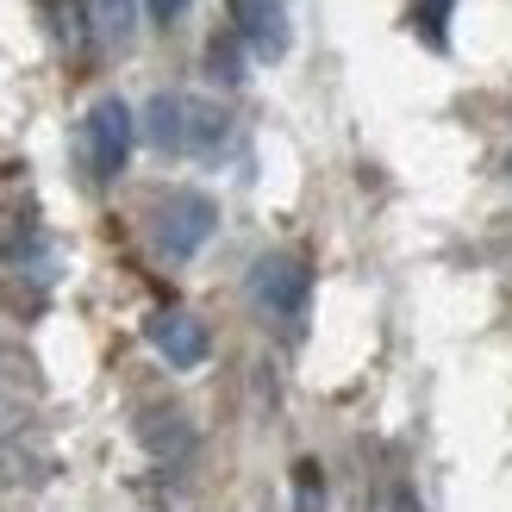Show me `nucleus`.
I'll use <instances>...</instances> for the list:
<instances>
[{
	"label": "nucleus",
	"instance_id": "7ed1b4c3",
	"mask_svg": "<svg viewBox=\"0 0 512 512\" xmlns=\"http://www.w3.org/2000/svg\"><path fill=\"white\" fill-rule=\"evenodd\" d=\"M250 294L269 319L300 325L306 300H313V269H306L294 250H269V256H256V269H250Z\"/></svg>",
	"mask_w": 512,
	"mask_h": 512
},
{
	"label": "nucleus",
	"instance_id": "9d476101",
	"mask_svg": "<svg viewBox=\"0 0 512 512\" xmlns=\"http://www.w3.org/2000/svg\"><path fill=\"white\" fill-rule=\"evenodd\" d=\"M144 7H150V19H157V25H175V19L188 13V0H144Z\"/></svg>",
	"mask_w": 512,
	"mask_h": 512
},
{
	"label": "nucleus",
	"instance_id": "6e6552de",
	"mask_svg": "<svg viewBox=\"0 0 512 512\" xmlns=\"http://www.w3.org/2000/svg\"><path fill=\"white\" fill-rule=\"evenodd\" d=\"M294 506L300 512H325V475H319V463H300L294 469Z\"/></svg>",
	"mask_w": 512,
	"mask_h": 512
},
{
	"label": "nucleus",
	"instance_id": "423d86ee",
	"mask_svg": "<svg viewBox=\"0 0 512 512\" xmlns=\"http://www.w3.org/2000/svg\"><path fill=\"white\" fill-rule=\"evenodd\" d=\"M225 19H232V38L250 50L256 63H281L288 57V13L281 0H225Z\"/></svg>",
	"mask_w": 512,
	"mask_h": 512
},
{
	"label": "nucleus",
	"instance_id": "20e7f679",
	"mask_svg": "<svg viewBox=\"0 0 512 512\" xmlns=\"http://www.w3.org/2000/svg\"><path fill=\"white\" fill-rule=\"evenodd\" d=\"M213 232H219V207H213L200 188L163 194V207H157V250L169 256V263H188V256H200Z\"/></svg>",
	"mask_w": 512,
	"mask_h": 512
},
{
	"label": "nucleus",
	"instance_id": "f257e3e1",
	"mask_svg": "<svg viewBox=\"0 0 512 512\" xmlns=\"http://www.w3.org/2000/svg\"><path fill=\"white\" fill-rule=\"evenodd\" d=\"M144 138L157 150H175V157H219L225 138H232V119L200 94H150Z\"/></svg>",
	"mask_w": 512,
	"mask_h": 512
},
{
	"label": "nucleus",
	"instance_id": "39448f33",
	"mask_svg": "<svg viewBox=\"0 0 512 512\" xmlns=\"http://www.w3.org/2000/svg\"><path fill=\"white\" fill-rule=\"evenodd\" d=\"M144 338H150V350H157L169 369H200L213 356L207 325H200L188 306H157V313L144 319Z\"/></svg>",
	"mask_w": 512,
	"mask_h": 512
},
{
	"label": "nucleus",
	"instance_id": "1a4fd4ad",
	"mask_svg": "<svg viewBox=\"0 0 512 512\" xmlns=\"http://www.w3.org/2000/svg\"><path fill=\"white\" fill-rule=\"evenodd\" d=\"M444 13H450V0H419V32H425V44H450L444 38Z\"/></svg>",
	"mask_w": 512,
	"mask_h": 512
},
{
	"label": "nucleus",
	"instance_id": "0eeeda50",
	"mask_svg": "<svg viewBox=\"0 0 512 512\" xmlns=\"http://www.w3.org/2000/svg\"><path fill=\"white\" fill-rule=\"evenodd\" d=\"M132 25H138V0H100V32L113 44L132 38Z\"/></svg>",
	"mask_w": 512,
	"mask_h": 512
},
{
	"label": "nucleus",
	"instance_id": "9b49d317",
	"mask_svg": "<svg viewBox=\"0 0 512 512\" xmlns=\"http://www.w3.org/2000/svg\"><path fill=\"white\" fill-rule=\"evenodd\" d=\"M19 425H25V413H19V400H7V394H0V438H13Z\"/></svg>",
	"mask_w": 512,
	"mask_h": 512
},
{
	"label": "nucleus",
	"instance_id": "f8f14e48",
	"mask_svg": "<svg viewBox=\"0 0 512 512\" xmlns=\"http://www.w3.org/2000/svg\"><path fill=\"white\" fill-rule=\"evenodd\" d=\"M213 69L225 75V82H238V57H232V50H225V44H213Z\"/></svg>",
	"mask_w": 512,
	"mask_h": 512
},
{
	"label": "nucleus",
	"instance_id": "f03ea898",
	"mask_svg": "<svg viewBox=\"0 0 512 512\" xmlns=\"http://www.w3.org/2000/svg\"><path fill=\"white\" fill-rule=\"evenodd\" d=\"M132 138H138L132 107H125L119 94H100L88 107V119H82V157H88V175L100 188L125 175V163H132Z\"/></svg>",
	"mask_w": 512,
	"mask_h": 512
},
{
	"label": "nucleus",
	"instance_id": "ddd939ff",
	"mask_svg": "<svg viewBox=\"0 0 512 512\" xmlns=\"http://www.w3.org/2000/svg\"><path fill=\"white\" fill-rule=\"evenodd\" d=\"M506 175H512V150H506Z\"/></svg>",
	"mask_w": 512,
	"mask_h": 512
}]
</instances>
